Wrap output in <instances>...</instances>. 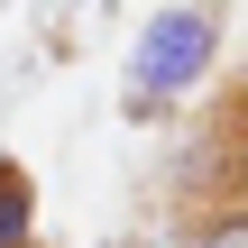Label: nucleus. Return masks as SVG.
I'll use <instances>...</instances> for the list:
<instances>
[{"label":"nucleus","mask_w":248,"mask_h":248,"mask_svg":"<svg viewBox=\"0 0 248 248\" xmlns=\"http://www.w3.org/2000/svg\"><path fill=\"white\" fill-rule=\"evenodd\" d=\"M230 120H239V129H248V74H239V92H230Z\"/></svg>","instance_id":"obj_5"},{"label":"nucleus","mask_w":248,"mask_h":248,"mask_svg":"<svg viewBox=\"0 0 248 248\" xmlns=\"http://www.w3.org/2000/svg\"><path fill=\"white\" fill-rule=\"evenodd\" d=\"M221 64V0H175V9H147L138 46H129V120L184 101L202 74Z\"/></svg>","instance_id":"obj_1"},{"label":"nucleus","mask_w":248,"mask_h":248,"mask_svg":"<svg viewBox=\"0 0 248 248\" xmlns=\"http://www.w3.org/2000/svg\"><path fill=\"white\" fill-rule=\"evenodd\" d=\"M184 248H248V212H239V202L193 212V221H184Z\"/></svg>","instance_id":"obj_3"},{"label":"nucleus","mask_w":248,"mask_h":248,"mask_svg":"<svg viewBox=\"0 0 248 248\" xmlns=\"http://www.w3.org/2000/svg\"><path fill=\"white\" fill-rule=\"evenodd\" d=\"M0 248H37V175L0 156Z\"/></svg>","instance_id":"obj_2"},{"label":"nucleus","mask_w":248,"mask_h":248,"mask_svg":"<svg viewBox=\"0 0 248 248\" xmlns=\"http://www.w3.org/2000/svg\"><path fill=\"white\" fill-rule=\"evenodd\" d=\"M221 202H239V212H248V129L230 138V156H221Z\"/></svg>","instance_id":"obj_4"}]
</instances>
